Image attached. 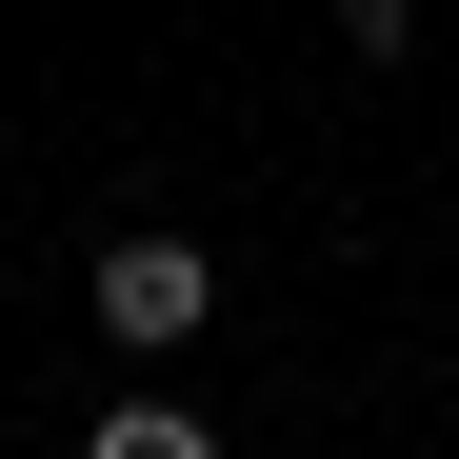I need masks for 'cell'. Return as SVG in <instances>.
Masks as SVG:
<instances>
[{
  "label": "cell",
  "instance_id": "2",
  "mask_svg": "<svg viewBox=\"0 0 459 459\" xmlns=\"http://www.w3.org/2000/svg\"><path fill=\"white\" fill-rule=\"evenodd\" d=\"M81 459H220V439H200V420H180V400H120V420H100V439H81Z\"/></svg>",
  "mask_w": 459,
  "mask_h": 459
},
{
  "label": "cell",
  "instance_id": "1",
  "mask_svg": "<svg viewBox=\"0 0 459 459\" xmlns=\"http://www.w3.org/2000/svg\"><path fill=\"white\" fill-rule=\"evenodd\" d=\"M220 320V260L180 240V220H140V240H100V340H140V359H180Z\"/></svg>",
  "mask_w": 459,
  "mask_h": 459
}]
</instances>
